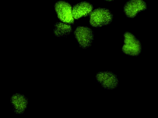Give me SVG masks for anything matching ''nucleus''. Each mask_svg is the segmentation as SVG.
<instances>
[{
  "mask_svg": "<svg viewBox=\"0 0 158 118\" xmlns=\"http://www.w3.org/2000/svg\"><path fill=\"white\" fill-rule=\"evenodd\" d=\"M112 19V14L108 10L98 8L91 12L89 22L92 26L98 27L108 24Z\"/></svg>",
  "mask_w": 158,
  "mask_h": 118,
  "instance_id": "obj_1",
  "label": "nucleus"
},
{
  "mask_svg": "<svg viewBox=\"0 0 158 118\" xmlns=\"http://www.w3.org/2000/svg\"><path fill=\"white\" fill-rule=\"evenodd\" d=\"M72 30L71 26L66 23L59 22L55 25L54 32L57 36H62L69 34Z\"/></svg>",
  "mask_w": 158,
  "mask_h": 118,
  "instance_id": "obj_9",
  "label": "nucleus"
},
{
  "mask_svg": "<svg viewBox=\"0 0 158 118\" xmlns=\"http://www.w3.org/2000/svg\"><path fill=\"white\" fill-rule=\"evenodd\" d=\"M146 4L142 0H131L126 3L124 10L126 15L133 18L140 11L145 10Z\"/></svg>",
  "mask_w": 158,
  "mask_h": 118,
  "instance_id": "obj_7",
  "label": "nucleus"
},
{
  "mask_svg": "<svg viewBox=\"0 0 158 118\" xmlns=\"http://www.w3.org/2000/svg\"><path fill=\"white\" fill-rule=\"evenodd\" d=\"M95 78L101 86L106 89H113L118 85V81L117 76L110 71L99 72L97 74Z\"/></svg>",
  "mask_w": 158,
  "mask_h": 118,
  "instance_id": "obj_4",
  "label": "nucleus"
},
{
  "mask_svg": "<svg viewBox=\"0 0 158 118\" xmlns=\"http://www.w3.org/2000/svg\"><path fill=\"white\" fill-rule=\"evenodd\" d=\"M106 1H113V0H106Z\"/></svg>",
  "mask_w": 158,
  "mask_h": 118,
  "instance_id": "obj_10",
  "label": "nucleus"
},
{
  "mask_svg": "<svg viewBox=\"0 0 158 118\" xmlns=\"http://www.w3.org/2000/svg\"><path fill=\"white\" fill-rule=\"evenodd\" d=\"M74 35L79 45L86 48L91 45L94 38L92 31L88 27L79 26L74 31Z\"/></svg>",
  "mask_w": 158,
  "mask_h": 118,
  "instance_id": "obj_6",
  "label": "nucleus"
},
{
  "mask_svg": "<svg viewBox=\"0 0 158 118\" xmlns=\"http://www.w3.org/2000/svg\"><path fill=\"white\" fill-rule=\"evenodd\" d=\"M55 9L58 18L62 21L69 24L73 23L72 10L69 3L64 1L57 2L55 4Z\"/></svg>",
  "mask_w": 158,
  "mask_h": 118,
  "instance_id": "obj_5",
  "label": "nucleus"
},
{
  "mask_svg": "<svg viewBox=\"0 0 158 118\" xmlns=\"http://www.w3.org/2000/svg\"><path fill=\"white\" fill-rule=\"evenodd\" d=\"M93 7L89 3L82 2L75 5L72 9L74 18L77 19L88 15L92 12Z\"/></svg>",
  "mask_w": 158,
  "mask_h": 118,
  "instance_id": "obj_8",
  "label": "nucleus"
},
{
  "mask_svg": "<svg viewBox=\"0 0 158 118\" xmlns=\"http://www.w3.org/2000/svg\"><path fill=\"white\" fill-rule=\"evenodd\" d=\"M10 101L15 114L19 115L25 114L29 104V99L27 96L22 93L16 92L11 95Z\"/></svg>",
  "mask_w": 158,
  "mask_h": 118,
  "instance_id": "obj_2",
  "label": "nucleus"
},
{
  "mask_svg": "<svg viewBox=\"0 0 158 118\" xmlns=\"http://www.w3.org/2000/svg\"><path fill=\"white\" fill-rule=\"evenodd\" d=\"M122 50L126 54L137 55L141 51L140 44L133 34L129 32H126L124 35V44Z\"/></svg>",
  "mask_w": 158,
  "mask_h": 118,
  "instance_id": "obj_3",
  "label": "nucleus"
}]
</instances>
